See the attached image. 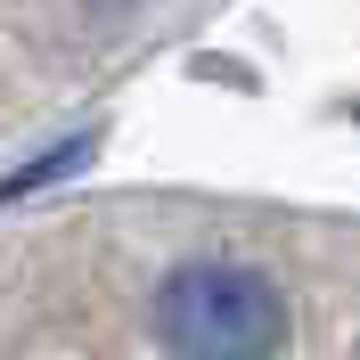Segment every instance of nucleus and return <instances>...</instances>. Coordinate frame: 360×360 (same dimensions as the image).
Returning <instances> with one entry per match:
<instances>
[{
  "mask_svg": "<svg viewBox=\"0 0 360 360\" xmlns=\"http://www.w3.org/2000/svg\"><path fill=\"white\" fill-rule=\"evenodd\" d=\"M156 336L172 352H278L287 344V303L262 270L188 262L156 295Z\"/></svg>",
  "mask_w": 360,
  "mask_h": 360,
  "instance_id": "obj_1",
  "label": "nucleus"
}]
</instances>
